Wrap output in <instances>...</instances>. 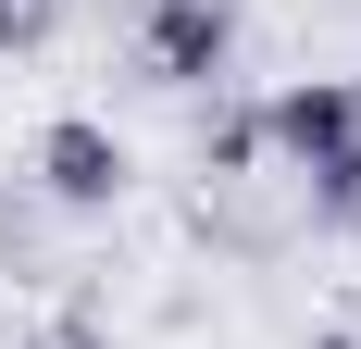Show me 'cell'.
<instances>
[{
    "mask_svg": "<svg viewBox=\"0 0 361 349\" xmlns=\"http://www.w3.org/2000/svg\"><path fill=\"white\" fill-rule=\"evenodd\" d=\"M137 63L162 75V88H212V75L237 63V13H224V0H149Z\"/></svg>",
    "mask_w": 361,
    "mask_h": 349,
    "instance_id": "cell-1",
    "label": "cell"
},
{
    "mask_svg": "<svg viewBox=\"0 0 361 349\" xmlns=\"http://www.w3.org/2000/svg\"><path fill=\"white\" fill-rule=\"evenodd\" d=\"M37 187H50V200H75V212L125 200V138H112V125H87V112H50V125H37Z\"/></svg>",
    "mask_w": 361,
    "mask_h": 349,
    "instance_id": "cell-2",
    "label": "cell"
},
{
    "mask_svg": "<svg viewBox=\"0 0 361 349\" xmlns=\"http://www.w3.org/2000/svg\"><path fill=\"white\" fill-rule=\"evenodd\" d=\"M361 138V88H336V75H299V88H274L262 100V150H287L299 174L324 162V150Z\"/></svg>",
    "mask_w": 361,
    "mask_h": 349,
    "instance_id": "cell-3",
    "label": "cell"
},
{
    "mask_svg": "<svg viewBox=\"0 0 361 349\" xmlns=\"http://www.w3.org/2000/svg\"><path fill=\"white\" fill-rule=\"evenodd\" d=\"M312 212H324V225H361V138L312 162Z\"/></svg>",
    "mask_w": 361,
    "mask_h": 349,
    "instance_id": "cell-4",
    "label": "cell"
},
{
    "mask_svg": "<svg viewBox=\"0 0 361 349\" xmlns=\"http://www.w3.org/2000/svg\"><path fill=\"white\" fill-rule=\"evenodd\" d=\"M200 150H212V174H250V162H262V112H212Z\"/></svg>",
    "mask_w": 361,
    "mask_h": 349,
    "instance_id": "cell-5",
    "label": "cell"
},
{
    "mask_svg": "<svg viewBox=\"0 0 361 349\" xmlns=\"http://www.w3.org/2000/svg\"><path fill=\"white\" fill-rule=\"evenodd\" d=\"M50 37V0H0V50H37Z\"/></svg>",
    "mask_w": 361,
    "mask_h": 349,
    "instance_id": "cell-6",
    "label": "cell"
},
{
    "mask_svg": "<svg viewBox=\"0 0 361 349\" xmlns=\"http://www.w3.org/2000/svg\"><path fill=\"white\" fill-rule=\"evenodd\" d=\"M312 349H349V337H312Z\"/></svg>",
    "mask_w": 361,
    "mask_h": 349,
    "instance_id": "cell-7",
    "label": "cell"
}]
</instances>
